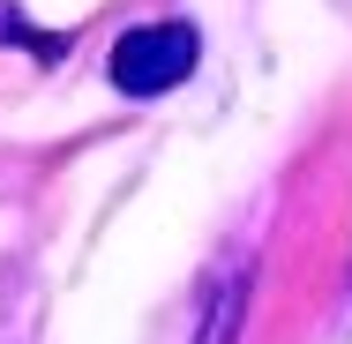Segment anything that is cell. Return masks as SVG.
I'll return each instance as SVG.
<instances>
[{"label":"cell","instance_id":"obj_1","mask_svg":"<svg viewBox=\"0 0 352 344\" xmlns=\"http://www.w3.org/2000/svg\"><path fill=\"white\" fill-rule=\"evenodd\" d=\"M195 60H203V38L188 23H142L113 45V82L128 98H165L195 75Z\"/></svg>","mask_w":352,"mask_h":344},{"label":"cell","instance_id":"obj_2","mask_svg":"<svg viewBox=\"0 0 352 344\" xmlns=\"http://www.w3.org/2000/svg\"><path fill=\"white\" fill-rule=\"evenodd\" d=\"M240 314H248V270H232V277H225V292L210 299L203 344H232V337H240Z\"/></svg>","mask_w":352,"mask_h":344},{"label":"cell","instance_id":"obj_3","mask_svg":"<svg viewBox=\"0 0 352 344\" xmlns=\"http://www.w3.org/2000/svg\"><path fill=\"white\" fill-rule=\"evenodd\" d=\"M0 38H23L38 60H60V53H68V38H30V30L15 23V8H8V0H0Z\"/></svg>","mask_w":352,"mask_h":344},{"label":"cell","instance_id":"obj_4","mask_svg":"<svg viewBox=\"0 0 352 344\" xmlns=\"http://www.w3.org/2000/svg\"><path fill=\"white\" fill-rule=\"evenodd\" d=\"M345 330H352V299H345Z\"/></svg>","mask_w":352,"mask_h":344}]
</instances>
